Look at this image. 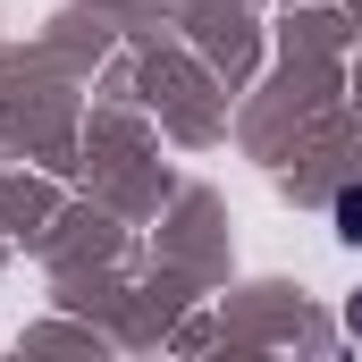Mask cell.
Instances as JSON below:
<instances>
[{
    "mask_svg": "<svg viewBox=\"0 0 362 362\" xmlns=\"http://www.w3.org/2000/svg\"><path fill=\"white\" fill-rule=\"evenodd\" d=\"M337 236H346V245H362V185H346V194H337Z\"/></svg>",
    "mask_w": 362,
    "mask_h": 362,
    "instance_id": "obj_1",
    "label": "cell"
},
{
    "mask_svg": "<svg viewBox=\"0 0 362 362\" xmlns=\"http://www.w3.org/2000/svg\"><path fill=\"white\" fill-rule=\"evenodd\" d=\"M346 329H354V337H362V295H354V303H346Z\"/></svg>",
    "mask_w": 362,
    "mask_h": 362,
    "instance_id": "obj_2",
    "label": "cell"
}]
</instances>
